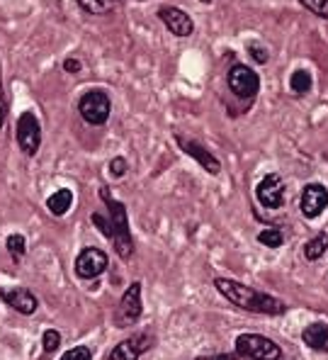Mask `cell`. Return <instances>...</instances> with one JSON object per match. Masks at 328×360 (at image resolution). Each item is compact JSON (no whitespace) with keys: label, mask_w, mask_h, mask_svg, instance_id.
<instances>
[{"label":"cell","mask_w":328,"mask_h":360,"mask_svg":"<svg viewBox=\"0 0 328 360\" xmlns=\"http://www.w3.org/2000/svg\"><path fill=\"white\" fill-rule=\"evenodd\" d=\"M214 288L219 290L229 302H234L236 307L246 311H253V314H268V316H280L287 311V304L282 300L273 297V295H265L261 290H253L243 283H236V280H226V278H216Z\"/></svg>","instance_id":"6da1fadb"},{"label":"cell","mask_w":328,"mask_h":360,"mask_svg":"<svg viewBox=\"0 0 328 360\" xmlns=\"http://www.w3.org/2000/svg\"><path fill=\"white\" fill-rule=\"evenodd\" d=\"M103 195L105 205L110 210V224H112V243H114V251L119 253V258L129 261L131 253H134V239H131V231H129V221H126V207L117 200L110 198V190L103 188L100 190Z\"/></svg>","instance_id":"7a4b0ae2"},{"label":"cell","mask_w":328,"mask_h":360,"mask_svg":"<svg viewBox=\"0 0 328 360\" xmlns=\"http://www.w3.org/2000/svg\"><path fill=\"white\" fill-rule=\"evenodd\" d=\"M78 112L81 117L93 127H100L110 120V112H112V100L105 90H90V93L83 95L78 100Z\"/></svg>","instance_id":"3957f363"},{"label":"cell","mask_w":328,"mask_h":360,"mask_svg":"<svg viewBox=\"0 0 328 360\" xmlns=\"http://www.w3.org/2000/svg\"><path fill=\"white\" fill-rule=\"evenodd\" d=\"M236 353L256 360H280L282 356L277 343L265 336H258V333H241L236 338Z\"/></svg>","instance_id":"277c9868"},{"label":"cell","mask_w":328,"mask_h":360,"mask_svg":"<svg viewBox=\"0 0 328 360\" xmlns=\"http://www.w3.org/2000/svg\"><path fill=\"white\" fill-rule=\"evenodd\" d=\"M226 83H229L231 93L239 95V98H243V100L256 98L258 90H261V76H258L253 68L243 66V63H236V66L229 68Z\"/></svg>","instance_id":"5b68a950"},{"label":"cell","mask_w":328,"mask_h":360,"mask_svg":"<svg viewBox=\"0 0 328 360\" xmlns=\"http://www.w3.org/2000/svg\"><path fill=\"white\" fill-rule=\"evenodd\" d=\"M18 144L27 156H34L41 144V127L34 112H22L18 120Z\"/></svg>","instance_id":"8992f818"},{"label":"cell","mask_w":328,"mask_h":360,"mask_svg":"<svg viewBox=\"0 0 328 360\" xmlns=\"http://www.w3.org/2000/svg\"><path fill=\"white\" fill-rule=\"evenodd\" d=\"M153 343H156V338H153L149 331L136 333V336H129L122 343H117V346L110 351L107 360H139Z\"/></svg>","instance_id":"52a82bcc"},{"label":"cell","mask_w":328,"mask_h":360,"mask_svg":"<svg viewBox=\"0 0 328 360\" xmlns=\"http://www.w3.org/2000/svg\"><path fill=\"white\" fill-rule=\"evenodd\" d=\"M141 316V285L131 283L126 288L124 297H122L117 314H114V324L117 326H131L136 324V319Z\"/></svg>","instance_id":"ba28073f"},{"label":"cell","mask_w":328,"mask_h":360,"mask_svg":"<svg viewBox=\"0 0 328 360\" xmlns=\"http://www.w3.org/2000/svg\"><path fill=\"white\" fill-rule=\"evenodd\" d=\"M256 198H258V202L268 210L282 207L284 205V180L280 178L277 173H268V176L258 183Z\"/></svg>","instance_id":"9c48e42d"},{"label":"cell","mask_w":328,"mask_h":360,"mask_svg":"<svg viewBox=\"0 0 328 360\" xmlns=\"http://www.w3.org/2000/svg\"><path fill=\"white\" fill-rule=\"evenodd\" d=\"M107 253L100 248H86L81 251V256L76 258V275L83 280H93L98 275H103L107 270Z\"/></svg>","instance_id":"30bf717a"},{"label":"cell","mask_w":328,"mask_h":360,"mask_svg":"<svg viewBox=\"0 0 328 360\" xmlns=\"http://www.w3.org/2000/svg\"><path fill=\"white\" fill-rule=\"evenodd\" d=\"M326 207H328V190H326V185L309 183L304 190H301V212H304V217L314 219V217H319Z\"/></svg>","instance_id":"8fae6325"},{"label":"cell","mask_w":328,"mask_h":360,"mask_svg":"<svg viewBox=\"0 0 328 360\" xmlns=\"http://www.w3.org/2000/svg\"><path fill=\"white\" fill-rule=\"evenodd\" d=\"M158 18L163 20V25L168 27V32L171 34H176V37H190L192 34V30H195V22H192V18H190L185 10H180V8H161L158 10Z\"/></svg>","instance_id":"7c38bea8"},{"label":"cell","mask_w":328,"mask_h":360,"mask_svg":"<svg viewBox=\"0 0 328 360\" xmlns=\"http://www.w3.org/2000/svg\"><path fill=\"white\" fill-rule=\"evenodd\" d=\"M176 139H178L180 149L188 153V156H192L195 161H197L199 166H202L207 173H211V176H216V173L221 171V163L216 161L214 153H209L202 144H197V141H188V139H183V136H176Z\"/></svg>","instance_id":"4fadbf2b"},{"label":"cell","mask_w":328,"mask_h":360,"mask_svg":"<svg viewBox=\"0 0 328 360\" xmlns=\"http://www.w3.org/2000/svg\"><path fill=\"white\" fill-rule=\"evenodd\" d=\"M0 297L8 302V304L13 307L15 311H20V314H25V316L34 314V309H37V297L29 292V290H25V288L0 290Z\"/></svg>","instance_id":"5bb4252c"},{"label":"cell","mask_w":328,"mask_h":360,"mask_svg":"<svg viewBox=\"0 0 328 360\" xmlns=\"http://www.w3.org/2000/svg\"><path fill=\"white\" fill-rule=\"evenodd\" d=\"M301 338H304V343L309 348H314V351L319 353H328V324L324 321H314V324H309L301 333Z\"/></svg>","instance_id":"9a60e30c"},{"label":"cell","mask_w":328,"mask_h":360,"mask_svg":"<svg viewBox=\"0 0 328 360\" xmlns=\"http://www.w3.org/2000/svg\"><path fill=\"white\" fill-rule=\"evenodd\" d=\"M71 205H73V193L68 188L56 190V193L46 200V207H49V212L54 217H63L68 210H71Z\"/></svg>","instance_id":"2e32d148"},{"label":"cell","mask_w":328,"mask_h":360,"mask_svg":"<svg viewBox=\"0 0 328 360\" xmlns=\"http://www.w3.org/2000/svg\"><path fill=\"white\" fill-rule=\"evenodd\" d=\"M326 251H328V231H321V234L311 236V239L304 243L306 261H319Z\"/></svg>","instance_id":"e0dca14e"},{"label":"cell","mask_w":328,"mask_h":360,"mask_svg":"<svg viewBox=\"0 0 328 360\" xmlns=\"http://www.w3.org/2000/svg\"><path fill=\"white\" fill-rule=\"evenodd\" d=\"M76 3L90 15H105V13H110V10L117 8L122 0H76Z\"/></svg>","instance_id":"ac0fdd59"},{"label":"cell","mask_w":328,"mask_h":360,"mask_svg":"<svg viewBox=\"0 0 328 360\" xmlns=\"http://www.w3.org/2000/svg\"><path fill=\"white\" fill-rule=\"evenodd\" d=\"M311 86H314V81H311V73L304 71V68H297V71H294L292 76H289V88H292L297 95L309 93Z\"/></svg>","instance_id":"d6986e66"},{"label":"cell","mask_w":328,"mask_h":360,"mask_svg":"<svg viewBox=\"0 0 328 360\" xmlns=\"http://www.w3.org/2000/svg\"><path fill=\"white\" fill-rule=\"evenodd\" d=\"M8 251H10V256H13V261H20V258L27 253V243H25V236H20V234H13V236H8Z\"/></svg>","instance_id":"ffe728a7"},{"label":"cell","mask_w":328,"mask_h":360,"mask_svg":"<svg viewBox=\"0 0 328 360\" xmlns=\"http://www.w3.org/2000/svg\"><path fill=\"white\" fill-rule=\"evenodd\" d=\"M258 241L263 243V246L268 248H280L284 243V236L280 229H263L261 234H258Z\"/></svg>","instance_id":"44dd1931"},{"label":"cell","mask_w":328,"mask_h":360,"mask_svg":"<svg viewBox=\"0 0 328 360\" xmlns=\"http://www.w3.org/2000/svg\"><path fill=\"white\" fill-rule=\"evenodd\" d=\"M299 3L304 5L306 10H311L314 15L328 20V0H299Z\"/></svg>","instance_id":"7402d4cb"},{"label":"cell","mask_w":328,"mask_h":360,"mask_svg":"<svg viewBox=\"0 0 328 360\" xmlns=\"http://www.w3.org/2000/svg\"><path fill=\"white\" fill-rule=\"evenodd\" d=\"M41 343H44V351L46 353H54L56 348L61 346V333L54 329H46L44 336H41Z\"/></svg>","instance_id":"603a6c76"},{"label":"cell","mask_w":328,"mask_h":360,"mask_svg":"<svg viewBox=\"0 0 328 360\" xmlns=\"http://www.w3.org/2000/svg\"><path fill=\"white\" fill-rule=\"evenodd\" d=\"M61 360H93V353H90V348H86V346H78V348H71V351L63 353Z\"/></svg>","instance_id":"cb8c5ba5"},{"label":"cell","mask_w":328,"mask_h":360,"mask_svg":"<svg viewBox=\"0 0 328 360\" xmlns=\"http://www.w3.org/2000/svg\"><path fill=\"white\" fill-rule=\"evenodd\" d=\"M90 219H93V224L98 226V229L103 231V234L107 236V239H112V224H110V217L98 214V212H95V214L90 217Z\"/></svg>","instance_id":"d4e9b609"},{"label":"cell","mask_w":328,"mask_h":360,"mask_svg":"<svg viewBox=\"0 0 328 360\" xmlns=\"http://www.w3.org/2000/svg\"><path fill=\"white\" fill-rule=\"evenodd\" d=\"M126 171H129V163H126V158L117 156V158H112V161H110V176H112V178H122Z\"/></svg>","instance_id":"484cf974"},{"label":"cell","mask_w":328,"mask_h":360,"mask_svg":"<svg viewBox=\"0 0 328 360\" xmlns=\"http://www.w3.org/2000/svg\"><path fill=\"white\" fill-rule=\"evenodd\" d=\"M63 71L66 73H81L83 71V63L78 59H73V56H68L66 61H63Z\"/></svg>","instance_id":"4316f807"},{"label":"cell","mask_w":328,"mask_h":360,"mask_svg":"<svg viewBox=\"0 0 328 360\" xmlns=\"http://www.w3.org/2000/svg\"><path fill=\"white\" fill-rule=\"evenodd\" d=\"M248 51H251V56H253V59H256L258 63H265L268 61V51L265 49H263V46H251V49H248Z\"/></svg>","instance_id":"83f0119b"},{"label":"cell","mask_w":328,"mask_h":360,"mask_svg":"<svg viewBox=\"0 0 328 360\" xmlns=\"http://www.w3.org/2000/svg\"><path fill=\"white\" fill-rule=\"evenodd\" d=\"M197 360H236V353H224V356H202Z\"/></svg>","instance_id":"f1b7e54d"},{"label":"cell","mask_w":328,"mask_h":360,"mask_svg":"<svg viewBox=\"0 0 328 360\" xmlns=\"http://www.w3.org/2000/svg\"><path fill=\"white\" fill-rule=\"evenodd\" d=\"M3 120H5V112H3V105H0V129H3Z\"/></svg>","instance_id":"f546056e"},{"label":"cell","mask_w":328,"mask_h":360,"mask_svg":"<svg viewBox=\"0 0 328 360\" xmlns=\"http://www.w3.org/2000/svg\"><path fill=\"white\" fill-rule=\"evenodd\" d=\"M243 358H246V356H243ZM246 360H256V358H246Z\"/></svg>","instance_id":"4dcf8cb0"}]
</instances>
